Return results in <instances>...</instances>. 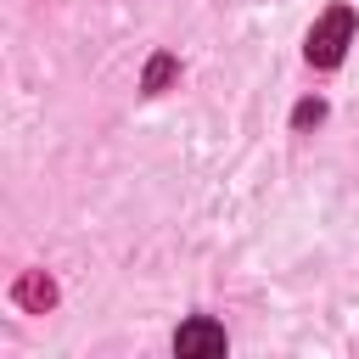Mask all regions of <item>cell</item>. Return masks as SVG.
Masks as SVG:
<instances>
[{"label": "cell", "instance_id": "6da1fadb", "mask_svg": "<svg viewBox=\"0 0 359 359\" xmlns=\"http://www.w3.org/2000/svg\"><path fill=\"white\" fill-rule=\"evenodd\" d=\"M353 28H359L353 6H331V11H325L314 28H309V39H303L309 67H337V62L348 56V45H353Z\"/></svg>", "mask_w": 359, "mask_h": 359}, {"label": "cell", "instance_id": "7a4b0ae2", "mask_svg": "<svg viewBox=\"0 0 359 359\" xmlns=\"http://www.w3.org/2000/svg\"><path fill=\"white\" fill-rule=\"evenodd\" d=\"M11 297H17V309L45 314V309L56 303V280H50L45 269H22V275H17V286H11Z\"/></svg>", "mask_w": 359, "mask_h": 359}, {"label": "cell", "instance_id": "3957f363", "mask_svg": "<svg viewBox=\"0 0 359 359\" xmlns=\"http://www.w3.org/2000/svg\"><path fill=\"white\" fill-rule=\"evenodd\" d=\"M174 353H224V325L213 320H185L174 331Z\"/></svg>", "mask_w": 359, "mask_h": 359}, {"label": "cell", "instance_id": "277c9868", "mask_svg": "<svg viewBox=\"0 0 359 359\" xmlns=\"http://www.w3.org/2000/svg\"><path fill=\"white\" fill-rule=\"evenodd\" d=\"M168 79H174V56H151L146 62V90H163Z\"/></svg>", "mask_w": 359, "mask_h": 359}, {"label": "cell", "instance_id": "5b68a950", "mask_svg": "<svg viewBox=\"0 0 359 359\" xmlns=\"http://www.w3.org/2000/svg\"><path fill=\"white\" fill-rule=\"evenodd\" d=\"M320 118H325V101H297V112H292L297 129H309V123H320Z\"/></svg>", "mask_w": 359, "mask_h": 359}]
</instances>
